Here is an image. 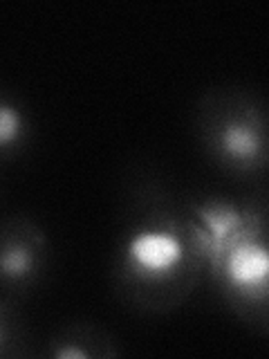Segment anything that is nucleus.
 Listing matches in <instances>:
<instances>
[{
  "label": "nucleus",
  "mask_w": 269,
  "mask_h": 359,
  "mask_svg": "<svg viewBox=\"0 0 269 359\" xmlns=\"http://www.w3.org/2000/svg\"><path fill=\"white\" fill-rule=\"evenodd\" d=\"M205 256L186 209L162 189H146L126 218L112 276L121 299L144 312H168L188 299Z\"/></svg>",
  "instance_id": "f257e3e1"
},
{
  "label": "nucleus",
  "mask_w": 269,
  "mask_h": 359,
  "mask_svg": "<svg viewBox=\"0 0 269 359\" xmlns=\"http://www.w3.org/2000/svg\"><path fill=\"white\" fill-rule=\"evenodd\" d=\"M198 137L209 160L238 180L267 171V108L261 97L240 88H218L200 99Z\"/></svg>",
  "instance_id": "f03ea898"
},
{
  "label": "nucleus",
  "mask_w": 269,
  "mask_h": 359,
  "mask_svg": "<svg viewBox=\"0 0 269 359\" xmlns=\"http://www.w3.org/2000/svg\"><path fill=\"white\" fill-rule=\"evenodd\" d=\"M207 272L233 312L265 334L269 321V247L267 209L263 202Z\"/></svg>",
  "instance_id": "7ed1b4c3"
},
{
  "label": "nucleus",
  "mask_w": 269,
  "mask_h": 359,
  "mask_svg": "<svg viewBox=\"0 0 269 359\" xmlns=\"http://www.w3.org/2000/svg\"><path fill=\"white\" fill-rule=\"evenodd\" d=\"M48 236L29 216L0 220V292L25 294L36 287L48 267Z\"/></svg>",
  "instance_id": "20e7f679"
},
{
  "label": "nucleus",
  "mask_w": 269,
  "mask_h": 359,
  "mask_svg": "<svg viewBox=\"0 0 269 359\" xmlns=\"http://www.w3.org/2000/svg\"><path fill=\"white\" fill-rule=\"evenodd\" d=\"M45 355L52 359H108L119 355V346L97 323H67L50 337Z\"/></svg>",
  "instance_id": "39448f33"
},
{
  "label": "nucleus",
  "mask_w": 269,
  "mask_h": 359,
  "mask_svg": "<svg viewBox=\"0 0 269 359\" xmlns=\"http://www.w3.org/2000/svg\"><path fill=\"white\" fill-rule=\"evenodd\" d=\"M32 121L18 101L0 90V162H9L29 144Z\"/></svg>",
  "instance_id": "423d86ee"
},
{
  "label": "nucleus",
  "mask_w": 269,
  "mask_h": 359,
  "mask_svg": "<svg viewBox=\"0 0 269 359\" xmlns=\"http://www.w3.org/2000/svg\"><path fill=\"white\" fill-rule=\"evenodd\" d=\"M27 355V332L18 310L0 299V357Z\"/></svg>",
  "instance_id": "0eeeda50"
}]
</instances>
